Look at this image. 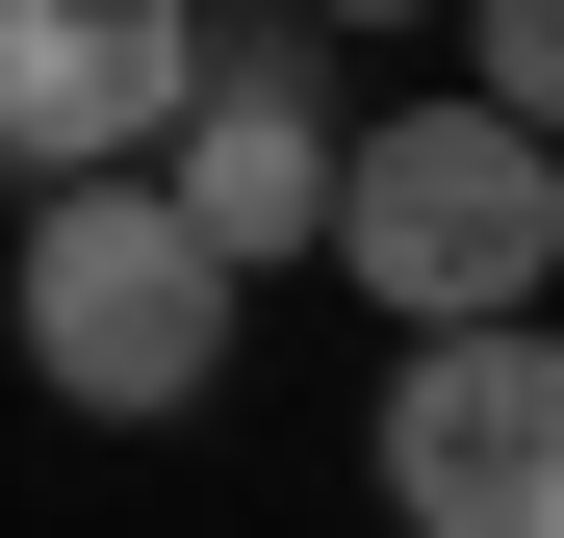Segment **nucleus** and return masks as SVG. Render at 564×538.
Listing matches in <instances>:
<instances>
[{
  "instance_id": "4",
  "label": "nucleus",
  "mask_w": 564,
  "mask_h": 538,
  "mask_svg": "<svg viewBox=\"0 0 564 538\" xmlns=\"http://www.w3.org/2000/svg\"><path fill=\"white\" fill-rule=\"evenodd\" d=\"M386 513L411 538H564V333L386 359Z\"/></svg>"
},
{
  "instance_id": "7",
  "label": "nucleus",
  "mask_w": 564,
  "mask_h": 538,
  "mask_svg": "<svg viewBox=\"0 0 564 538\" xmlns=\"http://www.w3.org/2000/svg\"><path fill=\"white\" fill-rule=\"evenodd\" d=\"M282 26H436V0H282Z\"/></svg>"
},
{
  "instance_id": "5",
  "label": "nucleus",
  "mask_w": 564,
  "mask_h": 538,
  "mask_svg": "<svg viewBox=\"0 0 564 538\" xmlns=\"http://www.w3.org/2000/svg\"><path fill=\"white\" fill-rule=\"evenodd\" d=\"M334 206H359V129L308 103V52L257 26V52L206 77V129H180V231L257 283V256H334Z\"/></svg>"
},
{
  "instance_id": "6",
  "label": "nucleus",
  "mask_w": 564,
  "mask_h": 538,
  "mask_svg": "<svg viewBox=\"0 0 564 538\" xmlns=\"http://www.w3.org/2000/svg\"><path fill=\"white\" fill-rule=\"evenodd\" d=\"M462 77H488V103L564 154V0H462Z\"/></svg>"
},
{
  "instance_id": "1",
  "label": "nucleus",
  "mask_w": 564,
  "mask_h": 538,
  "mask_svg": "<svg viewBox=\"0 0 564 538\" xmlns=\"http://www.w3.org/2000/svg\"><path fill=\"white\" fill-rule=\"evenodd\" d=\"M334 256H359V308H411V359H436V333H539V283H564V154H539L513 103H386Z\"/></svg>"
},
{
  "instance_id": "2",
  "label": "nucleus",
  "mask_w": 564,
  "mask_h": 538,
  "mask_svg": "<svg viewBox=\"0 0 564 538\" xmlns=\"http://www.w3.org/2000/svg\"><path fill=\"white\" fill-rule=\"evenodd\" d=\"M26 385L52 410H104V436H154V410H206L231 385V256L180 231V179H77V206H26Z\"/></svg>"
},
{
  "instance_id": "3",
  "label": "nucleus",
  "mask_w": 564,
  "mask_h": 538,
  "mask_svg": "<svg viewBox=\"0 0 564 538\" xmlns=\"http://www.w3.org/2000/svg\"><path fill=\"white\" fill-rule=\"evenodd\" d=\"M206 129V0H0V179L77 206V179H180Z\"/></svg>"
}]
</instances>
